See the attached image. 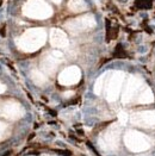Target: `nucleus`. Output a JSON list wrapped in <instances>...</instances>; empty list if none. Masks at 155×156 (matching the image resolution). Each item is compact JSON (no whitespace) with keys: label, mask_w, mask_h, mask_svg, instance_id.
<instances>
[{"label":"nucleus","mask_w":155,"mask_h":156,"mask_svg":"<svg viewBox=\"0 0 155 156\" xmlns=\"http://www.w3.org/2000/svg\"><path fill=\"white\" fill-rule=\"evenodd\" d=\"M47 41V32L43 27H32L26 30L25 32L17 39V47L19 50L24 52L37 51L39 48L44 45Z\"/></svg>","instance_id":"1"},{"label":"nucleus","mask_w":155,"mask_h":156,"mask_svg":"<svg viewBox=\"0 0 155 156\" xmlns=\"http://www.w3.org/2000/svg\"><path fill=\"white\" fill-rule=\"evenodd\" d=\"M23 14L31 19H48L52 16V9L44 0H27L22 9Z\"/></svg>","instance_id":"2"},{"label":"nucleus","mask_w":155,"mask_h":156,"mask_svg":"<svg viewBox=\"0 0 155 156\" xmlns=\"http://www.w3.org/2000/svg\"><path fill=\"white\" fill-rule=\"evenodd\" d=\"M124 143L134 153H142L150 148V140L144 133L136 130L128 131L124 136Z\"/></svg>","instance_id":"3"},{"label":"nucleus","mask_w":155,"mask_h":156,"mask_svg":"<svg viewBox=\"0 0 155 156\" xmlns=\"http://www.w3.org/2000/svg\"><path fill=\"white\" fill-rule=\"evenodd\" d=\"M96 25H97V22L92 14H85V16L73 18L70 20H67L65 24L66 29L73 35H78V34L92 30Z\"/></svg>","instance_id":"4"},{"label":"nucleus","mask_w":155,"mask_h":156,"mask_svg":"<svg viewBox=\"0 0 155 156\" xmlns=\"http://www.w3.org/2000/svg\"><path fill=\"white\" fill-rule=\"evenodd\" d=\"M125 78L124 72H114L106 82V99L109 101H116L119 97L121 88Z\"/></svg>","instance_id":"5"},{"label":"nucleus","mask_w":155,"mask_h":156,"mask_svg":"<svg viewBox=\"0 0 155 156\" xmlns=\"http://www.w3.org/2000/svg\"><path fill=\"white\" fill-rule=\"evenodd\" d=\"M119 135L121 129L119 125L115 123L104 132L100 138V145L105 150H116L119 145Z\"/></svg>","instance_id":"6"},{"label":"nucleus","mask_w":155,"mask_h":156,"mask_svg":"<svg viewBox=\"0 0 155 156\" xmlns=\"http://www.w3.org/2000/svg\"><path fill=\"white\" fill-rule=\"evenodd\" d=\"M144 87L143 81L139 76L131 75L127 82V86L123 91L122 94V103L123 104H128L130 101H132L135 98H137V95L140 94V92Z\"/></svg>","instance_id":"7"},{"label":"nucleus","mask_w":155,"mask_h":156,"mask_svg":"<svg viewBox=\"0 0 155 156\" xmlns=\"http://www.w3.org/2000/svg\"><path fill=\"white\" fill-rule=\"evenodd\" d=\"M63 60V54L59 50H54V51L48 52L41 61V69L44 74L52 75L56 72L59 65L62 62Z\"/></svg>","instance_id":"8"},{"label":"nucleus","mask_w":155,"mask_h":156,"mask_svg":"<svg viewBox=\"0 0 155 156\" xmlns=\"http://www.w3.org/2000/svg\"><path fill=\"white\" fill-rule=\"evenodd\" d=\"M24 113H25L24 107L14 100H7L0 106V115L11 120H17L22 118Z\"/></svg>","instance_id":"9"},{"label":"nucleus","mask_w":155,"mask_h":156,"mask_svg":"<svg viewBox=\"0 0 155 156\" xmlns=\"http://www.w3.org/2000/svg\"><path fill=\"white\" fill-rule=\"evenodd\" d=\"M129 120L135 126H140V128H144V129L155 128V111L135 112L130 116Z\"/></svg>","instance_id":"10"},{"label":"nucleus","mask_w":155,"mask_h":156,"mask_svg":"<svg viewBox=\"0 0 155 156\" xmlns=\"http://www.w3.org/2000/svg\"><path fill=\"white\" fill-rule=\"evenodd\" d=\"M81 79V72L77 66H70L63 69L59 75V82L62 86H72L75 85Z\"/></svg>","instance_id":"11"},{"label":"nucleus","mask_w":155,"mask_h":156,"mask_svg":"<svg viewBox=\"0 0 155 156\" xmlns=\"http://www.w3.org/2000/svg\"><path fill=\"white\" fill-rule=\"evenodd\" d=\"M50 43L54 48L63 49L67 48L69 44L68 37L65 32L60 29H52L50 30Z\"/></svg>","instance_id":"12"},{"label":"nucleus","mask_w":155,"mask_h":156,"mask_svg":"<svg viewBox=\"0 0 155 156\" xmlns=\"http://www.w3.org/2000/svg\"><path fill=\"white\" fill-rule=\"evenodd\" d=\"M153 101H154V94H153V92H152V90L149 87L144 86L142 90H141V92H140V94L137 95V98H136V103L137 104L146 105V104H152Z\"/></svg>","instance_id":"13"},{"label":"nucleus","mask_w":155,"mask_h":156,"mask_svg":"<svg viewBox=\"0 0 155 156\" xmlns=\"http://www.w3.org/2000/svg\"><path fill=\"white\" fill-rule=\"evenodd\" d=\"M68 9L74 13L84 12L87 10V4L85 0H69L68 1Z\"/></svg>","instance_id":"14"},{"label":"nucleus","mask_w":155,"mask_h":156,"mask_svg":"<svg viewBox=\"0 0 155 156\" xmlns=\"http://www.w3.org/2000/svg\"><path fill=\"white\" fill-rule=\"evenodd\" d=\"M30 76H31L32 82H34L35 85H37V86H42V85H44V83L47 82V76H45V74H44L43 72H41V70H37V69H34V70L31 72Z\"/></svg>","instance_id":"15"},{"label":"nucleus","mask_w":155,"mask_h":156,"mask_svg":"<svg viewBox=\"0 0 155 156\" xmlns=\"http://www.w3.org/2000/svg\"><path fill=\"white\" fill-rule=\"evenodd\" d=\"M109 73H104L102 76H99L98 80L96 81V85H94V93L97 95H100L102 94V91H103L104 86L106 85V78H107Z\"/></svg>","instance_id":"16"},{"label":"nucleus","mask_w":155,"mask_h":156,"mask_svg":"<svg viewBox=\"0 0 155 156\" xmlns=\"http://www.w3.org/2000/svg\"><path fill=\"white\" fill-rule=\"evenodd\" d=\"M9 135H10V128H9V125L5 124V123H2V122H0V141L5 140Z\"/></svg>","instance_id":"17"},{"label":"nucleus","mask_w":155,"mask_h":156,"mask_svg":"<svg viewBox=\"0 0 155 156\" xmlns=\"http://www.w3.org/2000/svg\"><path fill=\"white\" fill-rule=\"evenodd\" d=\"M118 117H119V122H121V124H122V125H124V124L128 122V119H129V118H128V116H127L124 112H121Z\"/></svg>","instance_id":"18"},{"label":"nucleus","mask_w":155,"mask_h":156,"mask_svg":"<svg viewBox=\"0 0 155 156\" xmlns=\"http://www.w3.org/2000/svg\"><path fill=\"white\" fill-rule=\"evenodd\" d=\"M5 91H6V86H5V85H2V83H0V94H1V93H4Z\"/></svg>","instance_id":"19"},{"label":"nucleus","mask_w":155,"mask_h":156,"mask_svg":"<svg viewBox=\"0 0 155 156\" xmlns=\"http://www.w3.org/2000/svg\"><path fill=\"white\" fill-rule=\"evenodd\" d=\"M72 94H73V92H67V93H65V97H69Z\"/></svg>","instance_id":"20"},{"label":"nucleus","mask_w":155,"mask_h":156,"mask_svg":"<svg viewBox=\"0 0 155 156\" xmlns=\"http://www.w3.org/2000/svg\"><path fill=\"white\" fill-rule=\"evenodd\" d=\"M52 2H55V4H60L62 0H52Z\"/></svg>","instance_id":"21"}]
</instances>
